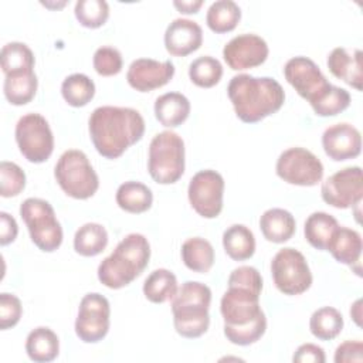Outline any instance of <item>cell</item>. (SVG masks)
Listing matches in <instances>:
<instances>
[{
	"label": "cell",
	"mask_w": 363,
	"mask_h": 363,
	"mask_svg": "<svg viewBox=\"0 0 363 363\" xmlns=\"http://www.w3.org/2000/svg\"><path fill=\"white\" fill-rule=\"evenodd\" d=\"M38 86V79L34 71L20 75H6L3 84V92L6 99L16 106L28 104Z\"/></svg>",
	"instance_id": "33"
},
{
	"label": "cell",
	"mask_w": 363,
	"mask_h": 363,
	"mask_svg": "<svg viewBox=\"0 0 363 363\" xmlns=\"http://www.w3.org/2000/svg\"><path fill=\"white\" fill-rule=\"evenodd\" d=\"M20 216L30 233L31 241L44 252H52L62 242V227L52 206L43 199L28 197L20 206Z\"/></svg>",
	"instance_id": "8"
},
{
	"label": "cell",
	"mask_w": 363,
	"mask_h": 363,
	"mask_svg": "<svg viewBox=\"0 0 363 363\" xmlns=\"http://www.w3.org/2000/svg\"><path fill=\"white\" fill-rule=\"evenodd\" d=\"M259 228L265 240L282 244L291 240L295 234L296 221L288 210L272 207L265 210L259 217Z\"/></svg>",
	"instance_id": "22"
},
{
	"label": "cell",
	"mask_w": 363,
	"mask_h": 363,
	"mask_svg": "<svg viewBox=\"0 0 363 363\" xmlns=\"http://www.w3.org/2000/svg\"><path fill=\"white\" fill-rule=\"evenodd\" d=\"M225 254L234 261H245L255 252L254 233L244 224H233L223 233Z\"/></svg>",
	"instance_id": "27"
},
{
	"label": "cell",
	"mask_w": 363,
	"mask_h": 363,
	"mask_svg": "<svg viewBox=\"0 0 363 363\" xmlns=\"http://www.w3.org/2000/svg\"><path fill=\"white\" fill-rule=\"evenodd\" d=\"M292 360L295 363H325L326 356L320 346L315 343H303L295 350Z\"/></svg>",
	"instance_id": "44"
},
{
	"label": "cell",
	"mask_w": 363,
	"mask_h": 363,
	"mask_svg": "<svg viewBox=\"0 0 363 363\" xmlns=\"http://www.w3.org/2000/svg\"><path fill=\"white\" fill-rule=\"evenodd\" d=\"M147 170L159 184H173L184 173V142L173 130L156 133L149 145Z\"/></svg>",
	"instance_id": "6"
},
{
	"label": "cell",
	"mask_w": 363,
	"mask_h": 363,
	"mask_svg": "<svg viewBox=\"0 0 363 363\" xmlns=\"http://www.w3.org/2000/svg\"><path fill=\"white\" fill-rule=\"evenodd\" d=\"M322 199L336 208L360 206L363 199V177L360 166H349L330 174L320 187Z\"/></svg>",
	"instance_id": "14"
},
{
	"label": "cell",
	"mask_w": 363,
	"mask_h": 363,
	"mask_svg": "<svg viewBox=\"0 0 363 363\" xmlns=\"http://www.w3.org/2000/svg\"><path fill=\"white\" fill-rule=\"evenodd\" d=\"M61 95L65 102L74 108L85 106L95 95V84L88 75L75 72L64 78Z\"/></svg>",
	"instance_id": "35"
},
{
	"label": "cell",
	"mask_w": 363,
	"mask_h": 363,
	"mask_svg": "<svg viewBox=\"0 0 363 363\" xmlns=\"http://www.w3.org/2000/svg\"><path fill=\"white\" fill-rule=\"evenodd\" d=\"M259 295L241 286H228L220 301L224 336L238 346L258 342L267 330V318L259 306Z\"/></svg>",
	"instance_id": "2"
},
{
	"label": "cell",
	"mask_w": 363,
	"mask_h": 363,
	"mask_svg": "<svg viewBox=\"0 0 363 363\" xmlns=\"http://www.w3.org/2000/svg\"><path fill=\"white\" fill-rule=\"evenodd\" d=\"M1 69L6 75H20L34 71L35 58L31 48L21 41H10L0 52Z\"/></svg>",
	"instance_id": "28"
},
{
	"label": "cell",
	"mask_w": 363,
	"mask_h": 363,
	"mask_svg": "<svg viewBox=\"0 0 363 363\" xmlns=\"http://www.w3.org/2000/svg\"><path fill=\"white\" fill-rule=\"evenodd\" d=\"M211 289L199 281H186L172 298L173 325L176 332L187 339L204 335L210 326Z\"/></svg>",
	"instance_id": "5"
},
{
	"label": "cell",
	"mask_w": 363,
	"mask_h": 363,
	"mask_svg": "<svg viewBox=\"0 0 363 363\" xmlns=\"http://www.w3.org/2000/svg\"><path fill=\"white\" fill-rule=\"evenodd\" d=\"M109 318L111 305L104 295L98 292L84 295L75 319L77 336L85 343H96L102 340L109 330Z\"/></svg>",
	"instance_id": "13"
},
{
	"label": "cell",
	"mask_w": 363,
	"mask_h": 363,
	"mask_svg": "<svg viewBox=\"0 0 363 363\" xmlns=\"http://www.w3.org/2000/svg\"><path fill=\"white\" fill-rule=\"evenodd\" d=\"M94 69L102 77H112L122 71L123 60L118 48L112 45H102L95 50L92 58Z\"/></svg>",
	"instance_id": "40"
},
{
	"label": "cell",
	"mask_w": 363,
	"mask_h": 363,
	"mask_svg": "<svg viewBox=\"0 0 363 363\" xmlns=\"http://www.w3.org/2000/svg\"><path fill=\"white\" fill-rule=\"evenodd\" d=\"M269 48L267 41L254 33L233 37L223 48V58L234 71H244L265 62Z\"/></svg>",
	"instance_id": "16"
},
{
	"label": "cell",
	"mask_w": 363,
	"mask_h": 363,
	"mask_svg": "<svg viewBox=\"0 0 363 363\" xmlns=\"http://www.w3.org/2000/svg\"><path fill=\"white\" fill-rule=\"evenodd\" d=\"M309 329L316 339L332 340L343 329V316L333 306H322L311 315Z\"/></svg>",
	"instance_id": "34"
},
{
	"label": "cell",
	"mask_w": 363,
	"mask_h": 363,
	"mask_svg": "<svg viewBox=\"0 0 363 363\" xmlns=\"http://www.w3.org/2000/svg\"><path fill=\"white\" fill-rule=\"evenodd\" d=\"M362 248V235L353 228L339 225L326 251H329L337 262L349 265L352 268L354 265H360Z\"/></svg>",
	"instance_id": "21"
},
{
	"label": "cell",
	"mask_w": 363,
	"mask_h": 363,
	"mask_svg": "<svg viewBox=\"0 0 363 363\" xmlns=\"http://www.w3.org/2000/svg\"><path fill=\"white\" fill-rule=\"evenodd\" d=\"M328 68L333 77L342 79L357 91H362V51L359 48L336 47L326 60Z\"/></svg>",
	"instance_id": "20"
},
{
	"label": "cell",
	"mask_w": 363,
	"mask_h": 363,
	"mask_svg": "<svg viewBox=\"0 0 363 363\" xmlns=\"http://www.w3.org/2000/svg\"><path fill=\"white\" fill-rule=\"evenodd\" d=\"M337 227L339 223L332 214L325 211H315L308 216L303 225V234L306 241L313 248L319 251H326Z\"/></svg>",
	"instance_id": "26"
},
{
	"label": "cell",
	"mask_w": 363,
	"mask_h": 363,
	"mask_svg": "<svg viewBox=\"0 0 363 363\" xmlns=\"http://www.w3.org/2000/svg\"><path fill=\"white\" fill-rule=\"evenodd\" d=\"M350 105V94L340 86L329 84L326 91L311 104L318 116H335Z\"/></svg>",
	"instance_id": "37"
},
{
	"label": "cell",
	"mask_w": 363,
	"mask_h": 363,
	"mask_svg": "<svg viewBox=\"0 0 363 363\" xmlns=\"http://www.w3.org/2000/svg\"><path fill=\"white\" fill-rule=\"evenodd\" d=\"M333 360L336 363L362 362L363 360V343L362 340H346L340 343L335 350Z\"/></svg>",
	"instance_id": "43"
},
{
	"label": "cell",
	"mask_w": 363,
	"mask_h": 363,
	"mask_svg": "<svg viewBox=\"0 0 363 363\" xmlns=\"http://www.w3.org/2000/svg\"><path fill=\"white\" fill-rule=\"evenodd\" d=\"M224 179L213 170L197 172L189 183L187 197L193 210L204 218H216L223 210Z\"/></svg>",
	"instance_id": "12"
},
{
	"label": "cell",
	"mask_w": 363,
	"mask_h": 363,
	"mask_svg": "<svg viewBox=\"0 0 363 363\" xmlns=\"http://www.w3.org/2000/svg\"><path fill=\"white\" fill-rule=\"evenodd\" d=\"M182 259L193 272H208L214 264V248L211 242L201 237L187 238L182 244Z\"/></svg>",
	"instance_id": "29"
},
{
	"label": "cell",
	"mask_w": 363,
	"mask_h": 363,
	"mask_svg": "<svg viewBox=\"0 0 363 363\" xmlns=\"http://www.w3.org/2000/svg\"><path fill=\"white\" fill-rule=\"evenodd\" d=\"M115 200L122 210L132 214H140L152 207L153 193L146 184L128 180L118 187Z\"/></svg>",
	"instance_id": "25"
},
{
	"label": "cell",
	"mask_w": 363,
	"mask_h": 363,
	"mask_svg": "<svg viewBox=\"0 0 363 363\" xmlns=\"http://www.w3.org/2000/svg\"><path fill=\"white\" fill-rule=\"evenodd\" d=\"M41 4H43V6H45V7H50V9H51V7H57V9H58V7L65 6V4H67V1H61V3H58V4H50V3H44V1H41Z\"/></svg>",
	"instance_id": "48"
},
{
	"label": "cell",
	"mask_w": 363,
	"mask_h": 363,
	"mask_svg": "<svg viewBox=\"0 0 363 363\" xmlns=\"http://www.w3.org/2000/svg\"><path fill=\"white\" fill-rule=\"evenodd\" d=\"M174 75V65L170 60L157 61L153 58H136L130 62L126 81L139 91L149 92L166 85Z\"/></svg>",
	"instance_id": "17"
},
{
	"label": "cell",
	"mask_w": 363,
	"mask_h": 363,
	"mask_svg": "<svg viewBox=\"0 0 363 363\" xmlns=\"http://www.w3.org/2000/svg\"><path fill=\"white\" fill-rule=\"evenodd\" d=\"M54 177L61 190L77 200L92 197L98 187L99 179L88 156L78 149L65 150L54 167Z\"/></svg>",
	"instance_id": "7"
},
{
	"label": "cell",
	"mask_w": 363,
	"mask_h": 363,
	"mask_svg": "<svg viewBox=\"0 0 363 363\" xmlns=\"http://www.w3.org/2000/svg\"><path fill=\"white\" fill-rule=\"evenodd\" d=\"M75 17L86 28H98L109 17V6L105 0H78L74 9Z\"/></svg>",
	"instance_id": "38"
},
{
	"label": "cell",
	"mask_w": 363,
	"mask_h": 363,
	"mask_svg": "<svg viewBox=\"0 0 363 363\" xmlns=\"http://www.w3.org/2000/svg\"><path fill=\"white\" fill-rule=\"evenodd\" d=\"M20 153L31 163L45 162L54 150V135L48 121L35 112L23 115L14 129Z\"/></svg>",
	"instance_id": "10"
},
{
	"label": "cell",
	"mask_w": 363,
	"mask_h": 363,
	"mask_svg": "<svg viewBox=\"0 0 363 363\" xmlns=\"http://www.w3.org/2000/svg\"><path fill=\"white\" fill-rule=\"evenodd\" d=\"M23 306L20 299L9 292L0 294V329L7 330L16 326L21 318Z\"/></svg>",
	"instance_id": "42"
},
{
	"label": "cell",
	"mask_w": 363,
	"mask_h": 363,
	"mask_svg": "<svg viewBox=\"0 0 363 363\" xmlns=\"http://www.w3.org/2000/svg\"><path fill=\"white\" fill-rule=\"evenodd\" d=\"M150 259V244L143 234L130 233L98 265V279L106 288L121 289L138 278Z\"/></svg>",
	"instance_id": "4"
},
{
	"label": "cell",
	"mask_w": 363,
	"mask_h": 363,
	"mask_svg": "<svg viewBox=\"0 0 363 363\" xmlns=\"http://www.w3.org/2000/svg\"><path fill=\"white\" fill-rule=\"evenodd\" d=\"M235 115L245 123H255L275 113L285 102L282 85L271 77L234 75L227 86Z\"/></svg>",
	"instance_id": "3"
},
{
	"label": "cell",
	"mask_w": 363,
	"mask_h": 363,
	"mask_svg": "<svg viewBox=\"0 0 363 363\" xmlns=\"http://www.w3.org/2000/svg\"><path fill=\"white\" fill-rule=\"evenodd\" d=\"M279 179L295 186H316L323 177L320 159L305 147H289L284 150L275 164Z\"/></svg>",
	"instance_id": "11"
},
{
	"label": "cell",
	"mask_w": 363,
	"mask_h": 363,
	"mask_svg": "<svg viewBox=\"0 0 363 363\" xmlns=\"http://www.w3.org/2000/svg\"><path fill=\"white\" fill-rule=\"evenodd\" d=\"M362 299H357L353 305H352V308H350V316L353 318V320H354V323L357 325V326H360L362 323H360V318H362Z\"/></svg>",
	"instance_id": "47"
},
{
	"label": "cell",
	"mask_w": 363,
	"mask_h": 363,
	"mask_svg": "<svg viewBox=\"0 0 363 363\" xmlns=\"http://www.w3.org/2000/svg\"><path fill=\"white\" fill-rule=\"evenodd\" d=\"M88 130L96 152L106 159H116L142 139L145 119L133 108L104 105L89 115Z\"/></svg>",
	"instance_id": "1"
},
{
	"label": "cell",
	"mask_w": 363,
	"mask_h": 363,
	"mask_svg": "<svg viewBox=\"0 0 363 363\" xmlns=\"http://www.w3.org/2000/svg\"><path fill=\"white\" fill-rule=\"evenodd\" d=\"M108 245V233L102 224L85 223L74 235V250L82 257H95Z\"/></svg>",
	"instance_id": "30"
},
{
	"label": "cell",
	"mask_w": 363,
	"mask_h": 363,
	"mask_svg": "<svg viewBox=\"0 0 363 363\" xmlns=\"http://www.w3.org/2000/svg\"><path fill=\"white\" fill-rule=\"evenodd\" d=\"M223 77L221 62L211 55H201L189 65L190 81L200 88H211L220 82Z\"/></svg>",
	"instance_id": "36"
},
{
	"label": "cell",
	"mask_w": 363,
	"mask_h": 363,
	"mask_svg": "<svg viewBox=\"0 0 363 363\" xmlns=\"http://www.w3.org/2000/svg\"><path fill=\"white\" fill-rule=\"evenodd\" d=\"M284 77L291 86L309 104L316 101L329 86V82L313 60L298 55L284 65Z\"/></svg>",
	"instance_id": "15"
},
{
	"label": "cell",
	"mask_w": 363,
	"mask_h": 363,
	"mask_svg": "<svg viewBox=\"0 0 363 363\" xmlns=\"http://www.w3.org/2000/svg\"><path fill=\"white\" fill-rule=\"evenodd\" d=\"M203 43V30L190 18H174L164 31V47L173 57H186L199 50Z\"/></svg>",
	"instance_id": "19"
},
{
	"label": "cell",
	"mask_w": 363,
	"mask_h": 363,
	"mask_svg": "<svg viewBox=\"0 0 363 363\" xmlns=\"http://www.w3.org/2000/svg\"><path fill=\"white\" fill-rule=\"evenodd\" d=\"M190 101L180 92H166L155 101V116L166 128L180 126L190 115Z\"/></svg>",
	"instance_id": "23"
},
{
	"label": "cell",
	"mask_w": 363,
	"mask_h": 363,
	"mask_svg": "<svg viewBox=\"0 0 363 363\" xmlns=\"http://www.w3.org/2000/svg\"><path fill=\"white\" fill-rule=\"evenodd\" d=\"M26 352L33 362H52L60 353V339L50 328L38 326L28 333L26 339Z\"/></svg>",
	"instance_id": "24"
},
{
	"label": "cell",
	"mask_w": 363,
	"mask_h": 363,
	"mask_svg": "<svg viewBox=\"0 0 363 363\" xmlns=\"http://www.w3.org/2000/svg\"><path fill=\"white\" fill-rule=\"evenodd\" d=\"M241 18V9L233 0H216L210 4L206 14L208 28L217 34L234 30Z\"/></svg>",
	"instance_id": "31"
},
{
	"label": "cell",
	"mask_w": 363,
	"mask_h": 363,
	"mask_svg": "<svg viewBox=\"0 0 363 363\" xmlns=\"http://www.w3.org/2000/svg\"><path fill=\"white\" fill-rule=\"evenodd\" d=\"M177 288L176 275L166 268H157L145 279L143 295L153 303H163L174 296Z\"/></svg>",
	"instance_id": "32"
},
{
	"label": "cell",
	"mask_w": 363,
	"mask_h": 363,
	"mask_svg": "<svg viewBox=\"0 0 363 363\" xmlns=\"http://www.w3.org/2000/svg\"><path fill=\"white\" fill-rule=\"evenodd\" d=\"M227 284L228 286H241L257 294H261L262 291V277L259 271L251 265H241L234 268L228 275Z\"/></svg>",
	"instance_id": "41"
},
{
	"label": "cell",
	"mask_w": 363,
	"mask_h": 363,
	"mask_svg": "<svg viewBox=\"0 0 363 363\" xmlns=\"http://www.w3.org/2000/svg\"><path fill=\"white\" fill-rule=\"evenodd\" d=\"M322 146L329 159L343 162L354 159L362 150V136L356 126L339 122L328 126L322 133Z\"/></svg>",
	"instance_id": "18"
},
{
	"label": "cell",
	"mask_w": 363,
	"mask_h": 363,
	"mask_svg": "<svg viewBox=\"0 0 363 363\" xmlns=\"http://www.w3.org/2000/svg\"><path fill=\"white\" fill-rule=\"evenodd\" d=\"M26 187V173L14 162L0 163V194L3 197L18 196Z\"/></svg>",
	"instance_id": "39"
},
{
	"label": "cell",
	"mask_w": 363,
	"mask_h": 363,
	"mask_svg": "<svg viewBox=\"0 0 363 363\" xmlns=\"http://www.w3.org/2000/svg\"><path fill=\"white\" fill-rule=\"evenodd\" d=\"M18 234V225L13 216L6 211H0V244L7 245L16 240Z\"/></svg>",
	"instance_id": "45"
},
{
	"label": "cell",
	"mask_w": 363,
	"mask_h": 363,
	"mask_svg": "<svg viewBox=\"0 0 363 363\" xmlns=\"http://www.w3.org/2000/svg\"><path fill=\"white\" fill-rule=\"evenodd\" d=\"M274 284L284 295H301L312 285V272L305 255L292 248H281L271 261Z\"/></svg>",
	"instance_id": "9"
},
{
	"label": "cell",
	"mask_w": 363,
	"mask_h": 363,
	"mask_svg": "<svg viewBox=\"0 0 363 363\" xmlns=\"http://www.w3.org/2000/svg\"><path fill=\"white\" fill-rule=\"evenodd\" d=\"M173 6L184 14L197 13L199 9L203 6V0H174Z\"/></svg>",
	"instance_id": "46"
}]
</instances>
